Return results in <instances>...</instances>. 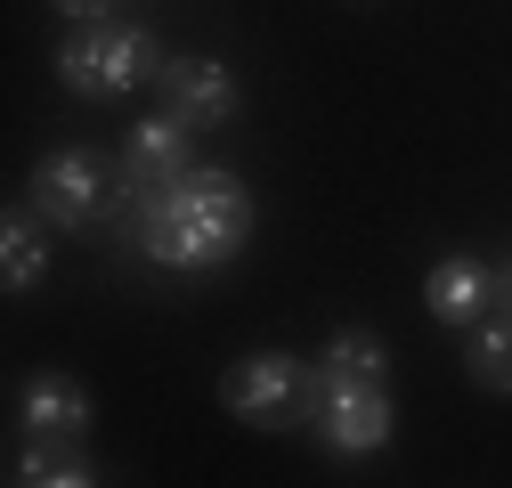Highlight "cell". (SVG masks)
<instances>
[{
    "mask_svg": "<svg viewBox=\"0 0 512 488\" xmlns=\"http://www.w3.org/2000/svg\"><path fill=\"white\" fill-rule=\"evenodd\" d=\"M309 432L326 440L334 456H382V448H391V391H382V383H326V375H317Z\"/></svg>",
    "mask_w": 512,
    "mask_h": 488,
    "instance_id": "8992f818",
    "label": "cell"
},
{
    "mask_svg": "<svg viewBox=\"0 0 512 488\" xmlns=\"http://www.w3.org/2000/svg\"><path fill=\"white\" fill-rule=\"evenodd\" d=\"M488 301H496V261H480V253H447V261H431V277H423V310L439 318V326H480L488 318Z\"/></svg>",
    "mask_w": 512,
    "mask_h": 488,
    "instance_id": "ba28073f",
    "label": "cell"
},
{
    "mask_svg": "<svg viewBox=\"0 0 512 488\" xmlns=\"http://www.w3.org/2000/svg\"><path fill=\"white\" fill-rule=\"evenodd\" d=\"M220 407L252 432H293V423L317 415V366L293 350H252L220 375Z\"/></svg>",
    "mask_w": 512,
    "mask_h": 488,
    "instance_id": "3957f363",
    "label": "cell"
},
{
    "mask_svg": "<svg viewBox=\"0 0 512 488\" xmlns=\"http://www.w3.org/2000/svg\"><path fill=\"white\" fill-rule=\"evenodd\" d=\"M9 480H17V488H90L98 464H90L74 440H25L17 464H9Z\"/></svg>",
    "mask_w": 512,
    "mask_h": 488,
    "instance_id": "8fae6325",
    "label": "cell"
},
{
    "mask_svg": "<svg viewBox=\"0 0 512 488\" xmlns=\"http://www.w3.org/2000/svg\"><path fill=\"white\" fill-rule=\"evenodd\" d=\"M49 220L33 212V204H17L9 220H0V285L9 293H25V285H41V269H49V236H41Z\"/></svg>",
    "mask_w": 512,
    "mask_h": 488,
    "instance_id": "30bf717a",
    "label": "cell"
},
{
    "mask_svg": "<svg viewBox=\"0 0 512 488\" xmlns=\"http://www.w3.org/2000/svg\"><path fill=\"white\" fill-rule=\"evenodd\" d=\"M155 90L163 106L187 122V131H220V122H236V74L220 66V57H163L155 66Z\"/></svg>",
    "mask_w": 512,
    "mask_h": 488,
    "instance_id": "52a82bcc",
    "label": "cell"
},
{
    "mask_svg": "<svg viewBox=\"0 0 512 488\" xmlns=\"http://www.w3.org/2000/svg\"><path fill=\"white\" fill-rule=\"evenodd\" d=\"M57 236H90L106 212H114V171L90 155V147H57L33 163V196H25Z\"/></svg>",
    "mask_w": 512,
    "mask_h": 488,
    "instance_id": "277c9868",
    "label": "cell"
},
{
    "mask_svg": "<svg viewBox=\"0 0 512 488\" xmlns=\"http://www.w3.org/2000/svg\"><path fill=\"white\" fill-rule=\"evenodd\" d=\"M496 301H504V318H512V253L496 261Z\"/></svg>",
    "mask_w": 512,
    "mask_h": 488,
    "instance_id": "5bb4252c",
    "label": "cell"
},
{
    "mask_svg": "<svg viewBox=\"0 0 512 488\" xmlns=\"http://www.w3.org/2000/svg\"><path fill=\"white\" fill-rule=\"evenodd\" d=\"M464 366L480 391H512V318H480L464 342Z\"/></svg>",
    "mask_w": 512,
    "mask_h": 488,
    "instance_id": "4fadbf2b",
    "label": "cell"
},
{
    "mask_svg": "<svg viewBox=\"0 0 512 488\" xmlns=\"http://www.w3.org/2000/svg\"><path fill=\"white\" fill-rule=\"evenodd\" d=\"M122 244H139V253L155 269H179V277H196V269H228L244 253V236H252V196H244V179L236 171H179L171 188H155L147 204L122 212L114 228Z\"/></svg>",
    "mask_w": 512,
    "mask_h": 488,
    "instance_id": "6da1fadb",
    "label": "cell"
},
{
    "mask_svg": "<svg viewBox=\"0 0 512 488\" xmlns=\"http://www.w3.org/2000/svg\"><path fill=\"white\" fill-rule=\"evenodd\" d=\"M179 171H196V131L163 106V114H147L139 131L122 139V163H114V228H122L131 204H147L155 188H171Z\"/></svg>",
    "mask_w": 512,
    "mask_h": 488,
    "instance_id": "5b68a950",
    "label": "cell"
},
{
    "mask_svg": "<svg viewBox=\"0 0 512 488\" xmlns=\"http://www.w3.org/2000/svg\"><path fill=\"white\" fill-rule=\"evenodd\" d=\"M317 375L326 383H391V350H382L366 326H342L326 342V358H317Z\"/></svg>",
    "mask_w": 512,
    "mask_h": 488,
    "instance_id": "7c38bea8",
    "label": "cell"
},
{
    "mask_svg": "<svg viewBox=\"0 0 512 488\" xmlns=\"http://www.w3.org/2000/svg\"><path fill=\"white\" fill-rule=\"evenodd\" d=\"M17 432L25 440H82L90 432V391L74 375H33L17 399Z\"/></svg>",
    "mask_w": 512,
    "mask_h": 488,
    "instance_id": "9c48e42d",
    "label": "cell"
},
{
    "mask_svg": "<svg viewBox=\"0 0 512 488\" xmlns=\"http://www.w3.org/2000/svg\"><path fill=\"white\" fill-rule=\"evenodd\" d=\"M163 66V49L147 25H114V17H74V33L57 41V82L82 90V98H122V90H139L155 82Z\"/></svg>",
    "mask_w": 512,
    "mask_h": 488,
    "instance_id": "7a4b0ae2",
    "label": "cell"
},
{
    "mask_svg": "<svg viewBox=\"0 0 512 488\" xmlns=\"http://www.w3.org/2000/svg\"><path fill=\"white\" fill-rule=\"evenodd\" d=\"M57 9H66V17H106L114 0H57Z\"/></svg>",
    "mask_w": 512,
    "mask_h": 488,
    "instance_id": "9a60e30c",
    "label": "cell"
}]
</instances>
